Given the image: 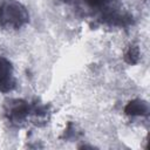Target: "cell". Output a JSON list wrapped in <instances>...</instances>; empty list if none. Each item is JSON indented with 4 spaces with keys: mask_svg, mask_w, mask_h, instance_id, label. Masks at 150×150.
Returning a JSON list of instances; mask_svg holds the SVG:
<instances>
[{
    "mask_svg": "<svg viewBox=\"0 0 150 150\" xmlns=\"http://www.w3.org/2000/svg\"><path fill=\"white\" fill-rule=\"evenodd\" d=\"M149 111L150 109L148 102L141 98L131 100L124 107V112L128 116H148Z\"/></svg>",
    "mask_w": 150,
    "mask_h": 150,
    "instance_id": "4",
    "label": "cell"
},
{
    "mask_svg": "<svg viewBox=\"0 0 150 150\" xmlns=\"http://www.w3.org/2000/svg\"><path fill=\"white\" fill-rule=\"evenodd\" d=\"M47 114V107L38 103H29L25 100L12 98L5 104V115L13 124H21L30 116H43Z\"/></svg>",
    "mask_w": 150,
    "mask_h": 150,
    "instance_id": "1",
    "label": "cell"
},
{
    "mask_svg": "<svg viewBox=\"0 0 150 150\" xmlns=\"http://www.w3.org/2000/svg\"><path fill=\"white\" fill-rule=\"evenodd\" d=\"M83 1H84L86 5H87L88 7H90L91 9L101 11L102 14L114 7V6L111 7V5L114 4V0H83Z\"/></svg>",
    "mask_w": 150,
    "mask_h": 150,
    "instance_id": "5",
    "label": "cell"
},
{
    "mask_svg": "<svg viewBox=\"0 0 150 150\" xmlns=\"http://www.w3.org/2000/svg\"><path fill=\"white\" fill-rule=\"evenodd\" d=\"M16 86L14 77V69L8 59L0 55V91H12Z\"/></svg>",
    "mask_w": 150,
    "mask_h": 150,
    "instance_id": "3",
    "label": "cell"
},
{
    "mask_svg": "<svg viewBox=\"0 0 150 150\" xmlns=\"http://www.w3.org/2000/svg\"><path fill=\"white\" fill-rule=\"evenodd\" d=\"M29 22L27 7L18 0H5L0 4V26L7 29H20Z\"/></svg>",
    "mask_w": 150,
    "mask_h": 150,
    "instance_id": "2",
    "label": "cell"
},
{
    "mask_svg": "<svg viewBox=\"0 0 150 150\" xmlns=\"http://www.w3.org/2000/svg\"><path fill=\"white\" fill-rule=\"evenodd\" d=\"M139 57H141V53H139L138 46H136V45H130V46L128 47V49L125 50V53H124V61H125L128 64L134 66V64L138 63Z\"/></svg>",
    "mask_w": 150,
    "mask_h": 150,
    "instance_id": "6",
    "label": "cell"
}]
</instances>
